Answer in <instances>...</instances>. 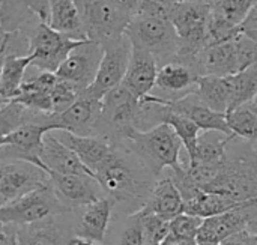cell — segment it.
<instances>
[{"mask_svg": "<svg viewBox=\"0 0 257 245\" xmlns=\"http://www.w3.org/2000/svg\"><path fill=\"white\" fill-rule=\"evenodd\" d=\"M134 158L136 155L125 145L114 143V151L95 170V178L116 203H134L142 209L155 182L149 179L154 175H145V172H149L145 164L142 161L136 163Z\"/></svg>", "mask_w": 257, "mask_h": 245, "instance_id": "cell-1", "label": "cell"}, {"mask_svg": "<svg viewBox=\"0 0 257 245\" xmlns=\"http://www.w3.org/2000/svg\"><path fill=\"white\" fill-rule=\"evenodd\" d=\"M114 143L125 145L155 178L164 169L175 170L184 166L179 158L184 143L169 124H161L148 131L133 130L125 140Z\"/></svg>", "mask_w": 257, "mask_h": 245, "instance_id": "cell-2", "label": "cell"}, {"mask_svg": "<svg viewBox=\"0 0 257 245\" xmlns=\"http://www.w3.org/2000/svg\"><path fill=\"white\" fill-rule=\"evenodd\" d=\"M23 32L29 36L30 41L29 56H32V65L50 72H57L69 53L80 44L87 41L69 38L54 30L53 27H50V24L41 21L39 18L27 24Z\"/></svg>", "mask_w": 257, "mask_h": 245, "instance_id": "cell-3", "label": "cell"}, {"mask_svg": "<svg viewBox=\"0 0 257 245\" xmlns=\"http://www.w3.org/2000/svg\"><path fill=\"white\" fill-rule=\"evenodd\" d=\"M212 0H187L176 3L170 21L179 36V54L194 56L209 45V17Z\"/></svg>", "mask_w": 257, "mask_h": 245, "instance_id": "cell-4", "label": "cell"}, {"mask_svg": "<svg viewBox=\"0 0 257 245\" xmlns=\"http://www.w3.org/2000/svg\"><path fill=\"white\" fill-rule=\"evenodd\" d=\"M125 35L133 47L152 53L158 62L179 54V36L170 20L136 15L130 21Z\"/></svg>", "mask_w": 257, "mask_h": 245, "instance_id": "cell-5", "label": "cell"}, {"mask_svg": "<svg viewBox=\"0 0 257 245\" xmlns=\"http://www.w3.org/2000/svg\"><path fill=\"white\" fill-rule=\"evenodd\" d=\"M140 99L136 98L123 84L108 92L102 99V111L96 128V136L122 142L136 130V117Z\"/></svg>", "mask_w": 257, "mask_h": 245, "instance_id": "cell-6", "label": "cell"}, {"mask_svg": "<svg viewBox=\"0 0 257 245\" xmlns=\"http://www.w3.org/2000/svg\"><path fill=\"white\" fill-rule=\"evenodd\" d=\"M86 36L101 44L125 35L133 17L120 11L113 0H75Z\"/></svg>", "mask_w": 257, "mask_h": 245, "instance_id": "cell-7", "label": "cell"}, {"mask_svg": "<svg viewBox=\"0 0 257 245\" xmlns=\"http://www.w3.org/2000/svg\"><path fill=\"white\" fill-rule=\"evenodd\" d=\"M256 158V154L253 157H229L218 176L203 190L226 196L239 203L257 199Z\"/></svg>", "mask_w": 257, "mask_h": 245, "instance_id": "cell-8", "label": "cell"}, {"mask_svg": "<svg viewBox=\"0 0 257 245\" xmlns=\"http://www.w3.org/2000/svg\"><path fill=\"white\" fill-rule=\"evenodd\" d=\"M63 212H68L66 208L62 205L53 187L48 184L20 197L12 203L0 206V224L21 227L60 215Z\"/></svg>", "mask_w": 257, "mask_h": 245, "instance_id": "cell-9", "label": "cell"}, {"mask_svg": "<svg viewBox=\"0 0 257 245\" xmlns=\"http://www.w3.org/2000/svg\"><path fill=\"white\" fill-rule=\"evenodd\" d=\"M200 77L196 54L172 56L163 62H158V75L155 83L158 93L155 95L169 101L181 99L196 92Z\"/></svg>", "mask_w": 257, "mask_h": 245, "instance_id": "cell-10", "label": "cell"}, {"mask_svg": "<svg viewBox=\"0 0 257 245\" xmlns=\"http://www.w3.org/2000/svg\"><path fill=\"white\" fill-rule=\"evenodd\" d=\"M102 47L104 54L98 69L96 80L89 89L84 90L87 95L99 101H102L108 92L122 84L133 54V44L126 35L110 42H105L102 44Z\"/></svg>", "mask_w": 257, "mask_h": 245, "instance_id": "cell-11", "label": "cell"}, {"mask_svg": "<svg viewBox=\"0 0 257 245\" xmlns=\"http://www.w3.org/2000/svg\"><path fill=\"white\" fill-rule=\"evenodd\" d=\"M51 128L42 124H26L0 139V163L3 161H26L32 163L45 172L47 166L41 160L44 149V137ZM50 173V172H48Z\"/></svg>", "mask_w": 257, "mask_h": 245, "instance_id": "cell-12", "label": "cell"}, {"mask_svg": "<svg viewBox=\"0 0 257 245\" xmlns=\"http://www.w3.org/2000/svg\"><path fill=\"white\" fill-rule=\"evenodd\" d=\"M102 54V44L87 39L69 53L56 74L60 80L66 81L78 93H81L96 80Z\"/></svg>", "mask_w": 257, "mask_h": 245, "instance_id": "cell-13", "label": "cell"}, {"mask_svg": "<svg viewBox=\"0 0 257 245\" xmlns=\"http://www.w3.org/2000/svg\"><path fill=\"white\" fill-rule=\"evenodd\" d=\"M50 184V173L26 161H3L0 164V206Z\"/></svg>", "mask_w": 257, "mask_h": 245, "instance_id": "cell-14", "label": "cell"}, {"mask_svg": "<svg viewBox=\"0 0 257 245\" xmlns=\"http://www.w3.org/2000/svg\"><path fill=\"white\" fill-rule=\"evenodd\" d=\"M102 111V101L81 92L75 102L65 111L50 114L47 125L53 130L69 131L77 136H96L98 122Z\"/></svg>", "mask_w": 257, "mask_h": 245, "instance_id": "cell-15", "label": "cell"}, {"mask_svg": "<svg viewBox=\"0 0 257 245\" xmlns=\"http://www.w3.org/2000/svg\"><path fill=\"white\" fill-rule=\"evenodd\" d=\"M50 185L68 212L84 208L107 196L96 178L90 175H63L51 172Z\"/></svg>", "mask_w": 257, "mask_h": 245, "instance_id": "cell-16", "label": "cell"}, {"mask_svg": "<svg viewBox=\"0 0 257 245\" xmlns=\"http://www.w3.org/2000/svg\"><path fill=\"white\" fill-rule=\"evenodd\" d=\"M158 75V60L143 48L133 47L131 60L122 84L139 99L148 96L155 89Z\"/></svg>", "mask_w": 257, "mask_h": 245, "instance_id": "cell-17", "label": "cell"}, {"mask_svg": "<svg viewBox=\"0 0 257 245\" xmlns=\"http://www.w3.org/2000/svg\"><path fill=\"white\" fill-rule=\"evenodd\" d=\"M57 139L71 148L83 164L95 175V170L111 155L114 151V142L102 136H77L69 131H53Z\"/></svg>", "mask_w": 257, "mask_h": 245, "instance_id": "cell-18", "label": "cell"}, {"mask_svg": "<svg viewBox=\"0 0 257 245\" xmlns=\"http://www.w3.org/2000/svg\"><path fill=\"white\" fill-rule=\"evenodd\" d=\"M166 102L172 111L190 117L200 128V131H221L224 134H232L226 113H220L208 107L205 102H202L196 92L176 101L166 99Z\"/></svg>", "mask_w": 257, "mask_h": 245, "instance_id": "cell-19", "label": "cell"}, {"mask_svg": "<svg viewBox=\"0 0 257 245\" xmlns=\"http://www.w3.org/2000/svg\"><path fill=\"white\" fill-rule=\"evenodd\" d=\"M200 75L229 77L239 72L235 38L230 41L211 44L196 54Z\"/></svg>", "mask_w": 257, "mask_h": 245, "instance_id": "cell-20", "label": "cell"}, {"mask_svg": "<svg viewBox=\"0 0 257 245\" xmlns=\"http://www.w3.org/2000/svg\"><path fill=\"white\" fill-rule=\"evenodd\" d=\"M41 160L47 166L48 172L63 173V175H90L95 176L78 158V155L62 143L57 136L50 131L44 137V149L41 152Z\"/></svg>", "mask_w": 257, "mask_h": 245, "instance_id": "cell-21", "label": "cell"}, {"mask_svg": "<svg viewBox=\"0 0 257 245\" xmlns=\"http://www.w3.org/2000/svg\"><path fill=\"white\" fill-rule=\"evenodd\" d=\"M142 209L151 214H157L169 221L184 212V199L172 176L155 181L151 194Z\"/></svg>", "mask_w": 257, "mask_h": 245, "instance_id": "cell-22", "label": "cell"}, {"mask_svg": "<svg viewBox=\"0 0 257 245\" xmlns=\"http://www.w3.org/2000/svg\"><path fill=\"white\" fill-rule=\"evenodd\" d=\"M244 230H247V224H245V218L241 211V206H238L236 209H232L229 212H224L211 218H205L199 230L197 241L223 244L229 238Z\"/></svg>", "mask_w": 257, "mask_h": 245, "instance_id": "cell-23", "label": "cell"}, {"mask_svg": "<svg viewBox=\"0 0 257 245\" xmlns=\"http://www.w3.org/2000/svg\"><path fill=\"white\" fill-rule=\"evenodd\" d=\"M116 202L105 196L87 206H84V212L81 215L78 229H77V235L90 238L93 241L102 242L110 224V218H111V212L114 208Z\"/></svg>", "mask_w": 257, "mask_h": 245, "instance_id": "cell-24", "label": "cell"}, {"mask_svg": "<svg viewBox=\"0 0 257 245\" xmlns=\"http://www.w3.org/2000/svg\"><path fill=\"white\" fill-rule=\"evenodd\" d=\"M50 27L54 30L74 38V39H89L86 36L80 9L75 0H50Z\"/></svg>", "mask_w": 257, "mask_h": 245, "instance_id": "cell-25", "label": "cell"}, {"mask_svg": "<svg viewBox=\"0 0 257 245\" xmlns=\"http://www.w3.org/2000/svg\"><path fill=\"white\" fill-rule=\"evenodd\" d=\"M236 139L235 134H224L221 131H202L197 140L196 155L188 163L221 166L229 160L227 148Z\"/></svg>", "mask_w": 257, "mask_h": 245, "instance_id": "cell-26", "label": "cell"}, {"mask_svg": "<svg viewBox=\"0 0 257 245\" xmlns=\"http://www.w3.org/2000/svg\"><path fill=\"white\" fill-rule=\"evenodd\" d=\"M32 65V56H6L2 57L0 72V101L14 99L23 86L26 72Z\"/></svg>", "mask_w": 257, "mask_h": 245, "instance_id": "cell-27", "label": "cell"}, {"mask_svg": "<svg viewBox=\"0 0 257 245\" xmlns=\"http://www.w3.org/2000/svg\"><path fill=\"white\" fill-rule=\"evenodd\" d=\"M18 245H68L65 232L56 223V217L17 227Z\"/></svg>", "mask_w": 257, "mask_h": 245, "instance_id": "cell-28", "label": "cell"}, {"mask_svg": "<svg viewBox=\"0 0 257 245\" xmlns=\"http://www.w3.org/2000/svg\"><path fill=\"white\" fill-rule=\"evenodd\" d=\"M197 96L215 111L227 113L230 108V83L229 77L202 75L196 89Z\"/></svg>", "mask_w": 257, "mask_h": 245, "instance_id": "cell-29", "label": "cell"}, {"mask_svg": "<svg viewBox=\"0 0 257 245\" xmlns=\"http://www.w3.org/2000/svg\"><path fill=\"white\" fill-rule=\"evenodd\" d=\"M238 206H241L239 202H235L221 194L202 190L197 196H194L191 200L184 203V212L205 220V218H211V217L229 212L232 209H236Z\"/></svg>", "mask_w": 257, "mask_h": 245, "instance_id": "cell-30", "label": "cell"}, {"mask_svg": "<svg viewBox=\"0 0 257 245\" xmlns=\"http://www.w3.org/2000/svg\"><path fill=\"white\" fill-rule=\"evenodd\" d=\"M230 83V110L251 102L257 95V63L238 74L229 75Z\"/></svg>", "mask_w": 257, "mask_h": 245, "instance_id": "cell-31", "label": "cell"}, {"mask_svg": "<svg viewBox=\"0 0 257 245\" xmlns=\"http://www.w3.org/2000/svg\"><path fill=\"white\" fill-rule=\"evenodd\" d=\"M229 128L236 139H242L245 142L257 140V111L251 104H244L226 113Z\"/></svg>", "mask_w": 257, "mask_h": 245, "instance_id": "cell-32", "label": "cell"}, {"mask_svg": "<svg viewBox=\"0 0 257 245\" xmlns=\"http://www.w3.org/2000/svg\"><path fill=\"white\" fill-rule=\"evenodd\" d=\"M164 124H169L176 131V134L179 136V139L184 143V149L188 155V161L193 160L196 155L197 140H199V136L202 133L200 128L190 117L172 111L170 107H169V113L166 114Z\"/></svg>", "mask_w": 257, "mask_h": 245, "instance_id": "cell-33", "label": "cell"}, {"mask_svg": "<svg viewBox=\"0 0 257 245\" xmlns=\"http://www.w3.org/2000/svg\"><path fill=\"white\" fill-rule=\"evenodd\" d=\"M253 6V0H212V12L233 27H241Z\"/></svg>", "mask_w": 257, "mask_h": 245, "instance_id": "cell-34", "label": "cell"}, {"mask_svg": "<svg viewBox=\"0 0 257 245\" xmlns=\"http://www.w3.org/2000/svg\"><path fill=\"white\" fill-rule=\"evenodd\" d=\"M203 224V218L182 212L181 215L170 220L169 235L166 241H181V239H197L199 230Z\"/></svg>", "mask_w": 257, "mask_h": 245, "instance_id": "cell-35", "label": "cell"}, {"mask_svg": "<svg viewBox=\"0 0 257 245\" xmlns=\"http://www.w3.org/2000/svg\"><path fill=\"white\" fill-rule=\"evenodd\" d=\"M134 214H137L139 218L142 220L146 241L160 242V244H163L166 241V238L169 235V227H170L169 220H166V218H163V217H160L157 214L146 212L143 209H139Z\"/></svg>", "mask_w": 257, "mask_h": 245, "instance_id": "cell-36", "label": "cell"}, {"mask_svg": "<svg viewBox=\"0 0 257 245\" xmlns=\"http://www.w3.org/2000/svg\"><path fill=\"white\" fill-rule=\"evenodd\" d=\"M30 41L23 30L15 32H2L0 44V57L6 56H29Z\"/></svg>", "mask_w": 257, "mask_h": 245, "instance_id": "cell-37", "label": "cell"}, {"mask_svg": "<svg viewBox=\"0 0 257 245\" xmlns=\"http://www.w3.org/2000/svg\"><path fill=\"white\" fill-rule=\"evenodd\" d=\"M235 45L238 53V62H239V71L247 69L251 65L257 63V41L244 35L241 30L235 36Z\"/></svg>", "mask_w": 257, "mask_h": 245, "instance_id": "cell-38", "label": "cell"}, {"mask_svg": "<svg viewBox=\"0 0 257 245\" xmlns=\"http://www.w3.org/2000/svg\"><path fill=\"white\" fill-rule=\"evenodd\" d=\"M175 6H176L175 0H140L136 15L170 20Z\"/></svg>", "mask_w": 257, "mask_h": 245, "instance_id": "cell-39", "label": "cell"}, {"mask_svg": "<svg viewBox=\"0 0 257 245\" xmlns=\"http://www.w3.org/2000/svg\"><path fill=\"white\" fill-rule=\"evenodd\" d=\"M145 230L137 214L130 215V221L116 245H145Z\"/></svg>", "mask_w": 257, "mask_h": 245, "instance_id": "cell-40", "label": "cell"}, {"mask_svg": "<svg viewBox=\"0 0 257 245\" xmlns=\"http://www.w3.org/2000/svg\"><path fill=\"white\" fill-rule=\"evenodd\" d=\"M241 211L245 218L247 232H250L251 235H257V199L244 202L241 205Z\"/></svg>", "mask_w": 257, "mask_h": 245, "instance_id": "cell-41", "label": "cell"}, {"mask_svg": "<svg viewBox=\"0 0 257 245\" xmlns=\"http://www.w3.org/2000/svg\"><path fill=\"white\" fill-rule=\"evenodd\" d=\"M29 9L44 23L50 20V0H26Z\"/></svg>", "mask_w": 257, "mask_h": 245, "instance_id": "cell-42", "label": "cell"}, {"mask_svg": "<svg viewBox=\"0 0 257 245\" xmlns=\"http://www.w3.org/2000/svg\"><path fill=\"white\" fill-rule=\"evenodd\" d=\"M239 30L244 35H247V36H250V38L257 41V3L253 6V9L250 11V14L244 20V23L241 24Z\"/></svg>", "mask_w": 257, "mask_h": 245, "instance_id": "cell-43", "label": "cell"}, {"mask_svg": "<svg viewBox=\"0 0 257 245\" xmlns=\"http://www.w3.org/2000/svg\"><path fill=\"white\" fill-rule=\"evenodd\" d=\"M223 245H256V239H254V235L244 230V232L229 238L226 242H223Z\"/></svg>", "mask_w": 257, "mask_h": 245, "instance_id": "cell-44", "label": "cell"}, {"mask_svg": "<svg viewBox=\"0 0 257 245\" xmlns=\"http://www.w3.org/2000/svg\"><path fill=\"white\" fill-rule=\"evenodd\" d=\"M113 2H114V5L120 11H123L130 17H134L136 15L137 8H139V3H140V0H113Z\"/></svg>", "mask_w": 257, "mask_h": 245, "instance_id": "cell-45", "label": "cell"}, {"mask_svg": "<svg viewBox=\"0 0 257 245\" xmlns=\"http://www.w3.org/2000/svg\"><path fill=\"white\" fill-rule=\"evenodd\" d=\"M68 245H102V242H98V241H93L90 238H86V236H81V235H74Z\"/></svg>", "mask_w": 257, "mask_h": 245, "instance_id": "cell-46", "label": "cell"}, {"mask_svg": "<svg viewBox=\"0 0 257 245\" xmlns=\"http://www.w3.org/2000/svg\"><path fill=\"white\" fill-rule=\"evenodd\" d=\"M199 245H223V244H215V242H205V241H197Z\"/></svg>", "mask_w": 257, "mask_h": 245, "instance_id": "cell-47", "label": "cell"}, {"mask_svg": "<svg viewBox=\"0 0 257 245\" xmlns=\"http://www.w3.org/2000/svg\"><path fill=\"white\" fill-rule=\"evenodd\" d=\"M250 104H251V107H253V108H254V110L257 111V95H256V98H254V99H253Z\"/></svg>", "mask_w": 257, "mask_h": 245, "instance_id": "cell-48", "label": "cell"}, {"mask_svg": "<svg viewBox=\"0 0 257 245\" xmlns=\"http://www.w3.org/2000/svg\"><path fill=\"white\" fill-rule=\"evenodd\" d=\"M145 245H163L160 242H152V241H145Z\"/></svg>", "mask_w": 257, "mask_h": 245, "instance_id": "cell-49", "label": "cell"}, {"mask_svg": "<svg viewBox=\"0 0 257 245\" xmlns=\"http://www.w3.org/2000/svg\"><path fill=\"white\" fill-rule=\"evenodd\" d=\"M176 3H181V2H187V0H175Z\"/></svg>", "mask_w": 257, "mask_h": 245, "instance_id": "cell-50", "label": "cell"}, {"mask_svg": "<svg viewBox=\"0 0 257 245\" xmlns=\"http://www.w3.org/2000/svg\"><path fill=\"white\" fill-rule=\"evenodd\" d=\"M256 173H257V158H256Z\"/></svg>", "mask_w": 257, "mask_h": 245, "instance_id": "cell-51", "label": "cell"}, {"mask_svg": "<svg viewBox=\"0 0 257 245\" xmlns=\"http://www.w3.org/2000/svg\"><path fill=\"white\" fill-rule=\"evenodd\" d=\"M253 3H254V5H256V3H257V0H253Z\"/></svg>", "mask_w": 257, "mask_h": 245, "instance_id": "cell-52", "label": "cell"}, {"mask_svg": "<svg viewBox=\"0 0 257 245\" xmlns=\"http://www.w3.org/2000/svg\"><path fill=\"white\" fill-rule=\"evenodd\" d=\"M256 157H257V151H256Z\"/></svg>", "mask_w": 257, "mask_h": 245, "instance_id": "cell-53", "label": "cell"}]
</instances>
